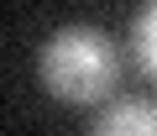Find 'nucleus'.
<instances>
[{
  "label": "nucleus",
  "mask_w": 157,
  "mask_h": 136,
  "mask_svg": "<svg viewBox=\"0 0 157 136\" xmlns=\"http://www.w3.org/2000/svg\"><path fill=\"white\" fill-rule=\"evenodd\" d=\"M131 47H136V63L147 68V79H157V0H147V11L136 16Z\"/></svg>",
  "instance_id": "nucleus-3"
},
{
  "label": "nucleus",
  "mask_w": 157,
  "mask_h": 136,
  "mask_svg": "<svg viewBox=\"0 0 157 136\" xmlns=\"http://www.w3.org/2000/svg\"><path fill=\"white\" fill-rule=\"evenodd\" d=\"M37 68H42V84L58 100H68V105H100L121 84V52L94 26H63V32H52L47 47L37 52Z\"/></svg>",
  "instance_id": "nucleus-1"
},
{
  "label": "nucleus",
  "mask_w": 157,
  "mask_h": 136,
  "mask_svg": "<svg viewBox=\"0 0 157 136\" xmlns=\"http://www.w3.org/2000/svg\"><path fill=\"white\" fill-rule=\"evenodd\" d=\"M89 136H157V105L152 100H121L94 120Z\"/></svg>",
  "instance_id": "nucleus-2"
}]
</instances>
